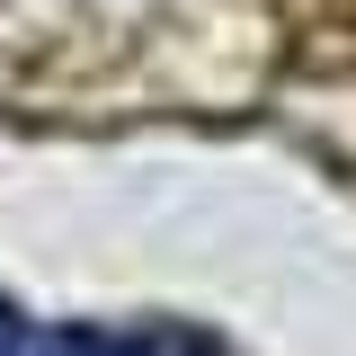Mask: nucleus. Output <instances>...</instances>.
I'll list each match as a JSON object with an SVG mask.
<instances>
[{
	"instance_id": "obj_1",
	"label": "nucleus",
	"mask_w": 356,
	"mask_h": 356,
	"mask_svg": "<svg viewBox=\"0 0 356 356\" xmlns=\"http://www.w3.org/2000/svg\"><path fill=\"white\" fill-rule=\"evenodd\" d=\"M0 356H222L196 321H125V330H54V321H27L18 303H0Z\"/></svg>"
}]
</instances>
